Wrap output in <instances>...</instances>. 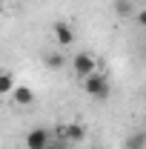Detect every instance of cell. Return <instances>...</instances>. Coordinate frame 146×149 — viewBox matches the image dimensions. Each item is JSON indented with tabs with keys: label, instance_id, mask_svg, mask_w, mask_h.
Here are the masks:
<instances>
[{
	"label": "cell",
	"instance_id": "cell-1",
	"mask_svg": "<svg viewBox=\"0 0 146 149\" xmlns=\"http://www.w3.org/2000/svg\"><path fill=\"white\" fill-rule=\"evenodd\" d=\"M83 89H86V95H89L92 100H109V95H112L109 77L103 72H95L89 77H83Z\"/></svg>",
	"mask_w": 146,
	"mask_h": 149
},
{
	"label": "cell",
	"instance_id": "cell-2",
	"mask_svg": "<svg viewBox=\"0 0 146 149\" xmlns=\"http://www.w3.org/2000/svg\"><path fill=\"white\" fill-rule=\"evenodd\" d=\"M72 72L83 80V77H89V74L97 72V60H95L89 52H77V55L72 57Z\"/></svg>",
	"mask_w": 146,
	"mask_h": 149
},
{
	"label": "cell",
	"instance_id": "cell-3",
	"mask_svg": "<svg viewBox=\"0 0 146 149\" xmlns=\"http://www.w3.org/2000/svg\"><path fill=\"white\" fill-rule=\"evenodd\" d=\"M52 141V132L43 129V126H35V129L26 135V149H46Z\"/></svg>",
	"mask_w": 146,
	"mask_h": 149
},
{
	"label": "cell",
	"instance_id": "cell-4",
	"mask_svg": "<svg viewBox=\"0 0 146 149\" xmlns=\"http://www.w3.org/2000/svg\"><path fill=\"white\" fill-rule=\"evenodd\" d=\"M52 35H55V40L60 43V46H72L74 43V32H72L69 23H60V20H57L55 26H52Z\"/></svg>",
	"mask_w": 146,
	"mask_h": 149
},
{
	"label": "cell",
	"instance_id": "cell-5",
	"mask_svg": "<svg viewBox=\"0 0 146 149\" xmlns=\"http://www.w3.org/2000/svg\"><path fill=\"white\" fill-rule=\"evenodd\" d=\"M60 138H66L69 143H83V141H86V129H83L80 123H69V126L60 129Z\"/></svg>",
	"mask_w": 146,
	"mask_h": 149
},
{
	"label": "cell",
	"instance_id": "cell-6",
	"mask_svg": "<svg viewBox=\"0 0 146 149\" xmlns=\"http://www.w3.org/2000/svg\"><path fill=\"white\" fill-rule=\"evenodd\" d=\"M9 97H12L17 106H32V103H35V92H32L29 86H15Z\"/></svg>",
	"mask_w": 146,
	"mask_h": 149
},
{
	"label": "cell",
	"instance_id": "cell-7",
	"mask_svg": "<svg viewBox=\"0 0 146 149\" xmlns=\"http://www.w3.org/2000/svg\"><path fill=\"white\" fill-rule=\"evenodd\" d=\"M17 83H15V74L12 72H0V97H6V95H12Z\"/></svg>",
	"mask_w": 146,
	"mask_h": 149
},
{
	"label": "cell",
	"instance_id": "cell-8",
	"mask_svg": "<svg viewBox=\"0 0 146 149\" xmlns=\"http://www.w3.org/2000/svg\"><path fill=\"white\" fill-rule=\"evenodd\" d=\"M115 15L117 17H132L135 15V3L132 0H115Z\"/></svg>",
	"mask_w": 146,
	"mask_h": 149
},
{
	"label": "cell",
	"instance_id": "cell-9",
	"mask_svg": "<svg viewBox=\"0 0 146 149\" xmlns=\"http://www.w3.org/2000/svg\"><path fill=\"white\" fill-rule=\"evenodd\" d=\"M126 149H146V132H132L126 138Z\"/></svg>",
	"mask_w": 146,
	"mask_h": 149
},
{
	"label": "cell",
	"instance_id": "cell-10",
	"mask_svg": "<svg viewBox=\"0 0 146 149\" xmlns=\"http://www.w3.org/2000/svg\"><path fill=\"white\" fill-rule=\"evenodd\" d=\"M46 66H49V69H60V66H63V55H60V52L46 55Z\"/></svg>",
	"mask_w": 146,
	"mask_h": 149
},
{
	"label": "cell",
	"instance_id": "cell-11",
	"mask_svg": "<svg viewBox=\"0 0 146 149\" xmlns=\"http://www.w3.org/2000/svg\"><path fill=\"white\" fill-rule=\"evenodd\" d=\"M46 149H72V143H69L66 138H60V135H57V138L49 141V146H46Z\"/></svg>",
	"mask_w": 146,
	"mask_h": 149
},
{
	"label": "cell",
	"instance_id": "cell-12",
	"mask_svg": "<svg viewBox=\"0 0 146 149\" xmlns=\"http://www.w3.org/2000/svg\"><path fill=\"white\" fill-rule=\"evenodd\" d=\"M0 100H3V97H0Z\"/></svg>",
	"mask_w": 146,
	"mask_h": 149
}]
</instances>
